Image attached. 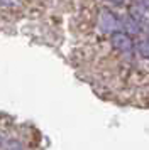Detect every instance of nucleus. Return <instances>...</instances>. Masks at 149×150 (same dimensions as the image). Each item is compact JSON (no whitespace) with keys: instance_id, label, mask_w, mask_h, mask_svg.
Returning a JSON list of instances; mask_svg holds the SVG:
<instances>
[{"instance_id":"obj_1","label":"nucleus","mask_w":149,"mask_h":150,"mask_svg":"<svg viewBox=\"0 0 149 150\" xmlns=\"http://www.w3.org/2000/svg\"><path fill=\"white\" fill-rule=\"evenodd\" d=\"M98 29L105 34H112L115 30L120 29V22L117 19V15L108 10V8H102L98 14Z\"/></svg>"},{"instance_id":"obj_2","label":"nucleus","mask_w":149,"mask_h":150,"mask_svg":"<svg viewBox=\"0 0 149 150\" xmlns=\"http://www.w3.org/2000/svg\"><path fill=\"white\" fill-rule=\"evenodd\" d=\"M110 41L114 49H117L119 52H130L134 49V41L127 32H122V30H115L110 34Z\"/></svg>"},{"instance_id":"obj_3","label":"nucleus","mask_w":149,"mask_h":150,"mask_svg":"<svg viewBox=\"0 0 149 150\" xmlns=\"http://www.w3.org/2000/svg\"><path fill=\"white\" fill-rule=\"evenodd\" d=\"M129 15L137 25H149V7L146 4H130L129 5Z\"/></svg>"},{"instance_id":"obj_4","label":"nucleus","mask_w":149,"mask_h":150,"mask_svg":"<svg viewBox=\"0 0 149 150\" xmlns=\"http://www.w3.org/2000/svg\"><path fill=\"white\" fill-rule=\"evenodd\" d=\"M137 51L142 57H148L149 59V41H142L137 44Z\"/></svg>"},{"instance_id":"obj_5","label":"nucleus","mask_w":149,"mask_h":150,"mask_svg":"<svg viewBox=\"0 0 149 150\" xmlns=\"http://www.w3.org/2000/svg\"><path fill=\"white\" fill-rule=\"evenodd\" d=\"M107 2H112V4H117V5H124V4H130V0H107Z\"/></svg>"},{"instance_id":"obj_6","label":"nucleus","mask_w":149,"mask_h":150,"mask_svg":"<svg viewBox=\"0 0 149 150\" xmlns=\"http://www.w3.org/2000/svg\"><path fill=\"white\" fill-rule=\"evenodd\" d=\"M0 145H2V138H0Z\"/></svg>"}]
</instances>
